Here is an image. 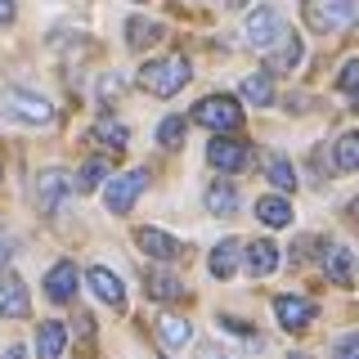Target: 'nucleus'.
<instances>
[{"label":"nucleus","mask_w":359,"mask_h":359,"mask_svg":"<svg viewBox=\"0 0 359 359\" xmlns=\"http://www.w3.org/2000/svg\"><path fill=\"white\" fill-rule=\"evenodd\" d=\"M287 359H310V355H287Z\"/></svg>","instance_id":"38"},{"label":"nucleus","mask_w":359,"mask_h":359,"mask_svg":"<svg viewBox=\"0 0 359 359\" xmlns=\"http://www.w3.org/2000/svg\"><path fill=\"white\" fill-rule=\"evenodd\" d=\"M189 59L184 54H166V59H153V63H144L140 67V86L149 90V95H157V99H171V95H180V90L189 86Z\"/></svg>","instance_id":"1"},{"label":"nucleus","mask_w":359,"mask_h":359,"mask_svg":"<svg viewBox=\"0 0 359 359\" xmlns=\"http://www.w3.org/2000/svg\"><path fill=\"white\" fill-rule=\"evenodd\" d=\"M238 256H243V247L233 243V238L216 243V252H211V274H216V278H229L233 269H238Z\"/></svg>","instance_id":"24"},{"label":"nucleus","mask_w":359,"mask_h":359,"mask_svg":"<svg viewBox=\"0 0 359 359\" xmlns=\"http://www.w3.org/2000/svg\"><path fill=\"white\" fill-rule=\"evenodd\" d=\"M278 36H283L278 9H274V5H256L252 14H247V22H243V41L252 45V50H269Z\"/></svg>","instance_id":"6"},{"label":"nucleus","mask_w":359,"mask_h":359,"mask_svg":"<svg viewBox=\"0 0 359 359\" xmlns=\"http://www.w3.org/2000/svg\"><path fill=\"white\" fill-rule=\"evenodd\" d=\"M332 359H359V332H346L332 341Z\"/></svg>","instance_id":"31"},{"label":"nucleus","mask_w":359,"mask_h":359,"mask_svg":"<svg viewBox=\"0 0 359 359\" xmlns=\"http://www.w3.org/2000/svg\"><path fill=\"white\" fill-rule=\"evenodd\" d=\"M76 189V180L63 171V166H45V171L36 175V207L45 211V216H54V211L67 202V194Z\"/></svg>","instance_id":"5"},{"label":"nucleus","mask_w":359,"mask_h":359,"mask_svg":"<svg viewBox=\"0 0 359 359\" xmlns=\"http://www.w3.org/2000/svg\"><path fill=\"white\" fill-rule=\"evenodd\" d=\"M9 256H14V243H9V233L0 229V269H5V261H9Z\"/></svg>","instance_id":"32"},{"label":"nucleus","mask_w":359,"mask_h":359,"mask_svg":"<svg viewBox=\"0 0 359 359\" xmlns=\"http://www.w3.org/2000/svg\"><path fill=\"white\" fill-rule=\"evenodd\" d=\"M144 184H149V171H126V175L108 180L104 184V207L112 211V216H126V211L135 207V198L144 194Z\"/></svg>","instance_id":"7"},{"label":"nucleus","mask_w":359,"mask_h":359,"mask_svg":"<svg viewBox=\"0 0 359 359\" xmlns=\"http://www.w3.org/2000/svg\"><path fill=\"white\" fill-rule=\"evenodd\" d=\"M274 319L283 323L287 332H306L314 323V301L297 297V292H283V297H274Z\"/></svg>","instance_id":"9"},{"label":"nucleus","mask_w":359,"mask_h":359,"mask_svg":"<svg viewBox=\"0 0 359 359\" xmlns=\"http://www.w3.org/2000/svg\"><path fill=\"white\" fill-rule=\"evenodd\" d=\"M135 243H140V252H149L153 261H175L184 247H180L166 229H153V224H144V229H135Z\"/></svg>","instance_id":"12"},{"label":"nucleus","mask_w":359,"mask_h":359,"mask_svg":"<svg viewBox=\"0 0 359 359\" xmlns=\"http://www.w3.org/2000/svg\"><path fill=\"white\" fill-rule=\"evenodd\" d=\"M0 359H27V351H22V346H5V351H0Z\"/></svg>","instance_id":"34"},{"label":"nucleus","mask_w":359,"mask_h":359,"mask_svg":"<svg viewBox=\"0 0 359 359\" xmlns=\"http://www.w3.org/2000/svg\"><path fill=\"white\" fill-rule=\"evenodd\" d=\"M265 175H269V184H274L278 194L297 189V171H292V162H287L283 153H269V157H265Z\"/></svg>","instance_id":"23"},{"label":"nucleus","mask_w":359,"mask_h":359,"mask_svg":"<svg viewBox=\"0 0 359 359\" xmlns=\"http://www.w3.org/2000/svg\"><path fill=\"white\" fill-rule=\"evenodd\" d=\"M45 297L59 301V306L76 297V265H72V261H59L50 274H45Z\"/></svg>","instance_id":"14"},{"label":"nucleus","mask_w":359,"mask_h":359,"mask_svg":"<svg viewBox=\"0 0 359 359\" xmlns=\"http://www.w3.org/2000/svg\"><path fill=\"white\" fill-rule=\"evenodd\" d=\"M332 162H337V171H359V130L341 135L332 144Z\"/></svg>","instance_id":"25"},{"label":"nucleus","mask_w":359,"mask_h":359,"mask_svg":"<svg viewBox=\"0 0 359 359\" xmlns=\"http://www.w3.org/2000/svg\"><path fill=\"white\" fill-rule=\"evenodd\" d=\"M0 108H5L14 121H22V126H50V121H54V104H50V99L36 95V90H22V86H9L5 95H0Z\"/></svg>","instance_id":"2"},{"label":"nucleus","mask_w":359,"mask_h":359,"mask_svg":"<svg viewBox=\"0 0 359 359\" xmlns=\"http://www.w3.org/2000/svg\"><path fill=\"white\" fill-rule=\"evenodd\" d=\"M0 22H14V0H0Z\"/></svg>","instance_id":"35"},{"label":"nucleus","mask_w":359,"mask_h":359,"mask_svg":"<svg viewBox=\"0 0 359 359\" xmlns=\"http://www.w3.org/2000/svg\"><path fill=\"white\" fill-rule=\"evenodd\" d=\"M104 180H108V162H104V157H90V162L81 166V175H76V189L90 194V189H99Z\"/></svg>","instance_id":"27"},{"label":"nucleus","mask_w":359,"mask_h":359,"mask_svg":"<svg viewBox=\"0 0 359 359\" xmlns=\"http://www.w3.org/2000/svg\"><path fill=\"white\" fill-rule=\"evenodd\" d=\"M90 140H95V144H104V149H112V153H121L130 135H126V126H121V121L99 117V121H95V130H90Z\"/></svg>","instance_id":"21"},{"label":"nucleus","mask_w":359,"mask_h":359,"mask_svg":"<svg viewBox=\"0 0 359 359\" xmlns=\"http://www.w3.org/2000/svg\"><path fill=\"white\" fill-rule=\"evenodd\" d=\"M256 220L269 224V229H287V224H292V202L278 198V194L261 198V202H256Z\"/></svg>","instance_id":"18"},{"label":"nucleus","mask_w":359,"mask_h":359,"mask_svg":"<svg viewBox=\"0 0 359 359\" xmlns=\"http://www.w3.org/2000/svg\"><path fill=\"white\" fill-rule=\"evenodd\" d=\"M194 121L207 126V130H216V135H229V130L243 126V108H238L233 95H207V99H198Z\"/></svg>","instance_id":"4"},{"label":"nucleus","mask_w":359,"mask_h":359,"mask_svg":"<svg viewBox=\"0 0 359 359\" xmlns=\"http://www.w3.org/2000/svg\"><path fill=\"white\" fill-rule=\"evenodd\" d=\"M27 310H32L27 283L18 274H0V319H22Z\"/></svg>","instance_id":"11"},{"label":"nucleus","mask_w":359,"mask_h":359,"mask_svg":"<svg viewBox=\"0 0 359 359\" xmlns=\"http://www.w3.org/2000/svg\"><path fill=\"white\" fill-rule=\"evenodd\" d=\"M189 337H194L189 319H180V314H162V319H157V341H162V346L180 351V346H189Z\"/></svg>","instance_id":"19"},{"label":"nucleus","mask_w":359,"mask_h":359,"mask_svg":"<svg viewBox=\"0 0 359 359\" xmlns=\"http://www.w3.org/2000/svg\"><path fill=\"white\" fill-rule=\"evenodd\" d=\"M144 287H149L153 301H180L184 297V283L175 274H166V269H144Z\"/></svg>","instance_id":"17"},{"label":"nucleus","mask_w":359,"mask_h":359,"mask_svg":"<svg viewBox=\"0 0 359 359\" xmlns=\"http://www.w3.org/2000/svg\"><path fill=\"white\" fill-rule=\"evenodd\" d=\"M233 207H238V189H233L229 180H216V184L207 189V211L211 216H233Z\"/></svg>","instance_id":"20"},{"label":"nucleus","mask_w":359,"mask_h":359,"mask_svg":"<svg viewBox=\"0 0 359 359\" xmlns=\"http://www.w3.org/2000/svg\"><path fill=\"white\" fill-rule=\"evenodd\" d=\"M207 162L216 166V171L233 175V171H243V166L252 162V149H247L243 140H229V135H216V140L207 144Z\"/></svg>","instance_id":"8"},{"label":"nucleus","mask_w":359,"mask_h":359,"mask_svg":"<svg viewBox=\"0 0 359 359\" xmlns=\"http://www.w3.org/2000/svg\"><path fill=\"white\" fill-rule=\"evenodd\" d=\"M337 86H341V95L351 99V104H359V59H351L341 67V76H337Z\"/></svg>","instance_id":"30"},{"label":"nucleus","mask_w":359,"mask_h":359,"mask_svg":"<svg viewBox=\"0 0 359 359\" xmlns=\"http://www.w3.org/2000/svg\"><path fill=\"white\" fill-rule=\"evenodd\" d=\"M243 99L247 104H256V108H265V104H274V81H269V72H252V76H243Z\"/></svg>","instance_id":"22"},{"label":"nucleus","mask_w":359,"mask_h":359,"mask_svg":"<svg viewBox=\"0 0 359 359\" xmlns=\"http://www.w3.org/2000/svg\"><path fill=\"white\" fill-rule=\"evenodd\" d=\"M297 63H301V41L297 36H283V50L274 54V67H278V72H292Z\"/></svg>","instance_id":"29"},{"label":"nucleus","mask_w":359,"mask_h":359,"mask_svg":"<svg viewBox=\"0 0 359 359\" xmlns=\"http://www.w3.org/2000/svg\"><path fill=\"white\" fill-rule=\"evenodd\" d=\"M86 283H90V292H95V297L104 301V306H112V310L126 306V287H121V278L112 274V269L90 265V269H86Z\"/></svg>","instance_id":"10"},{"label":"nucleus","mask_w":359,"mask_h":359,"mask_svg":"<svg viewBox=\"0 0 359 359\" xmlns=\"http://www.w3.org/2000/svg\"><path fill=\"white\" fill-rule=\"evenodd\" d=\"M63 346H67V328L59 319H45L36 328V359H63Z\"/></svg>","instance_id":"15"},{"label":"nucleus","mask_w":359,"mask_h":359,"mask_svg":"<svg viewBox=\"0 0 359 359\" xmlns=\"http://www.w3.org/2000/svg\"><path fill=\"white\" fill-rule=\"evenodd\" d=\"M323 274H328L337 287H351L355 283V256L346 252V247L328 243V247H323Z\"/></svg>","instance_id":"13"},{"label":"nucleus","mask_w":359,"mask_h":359,"mask_svg":"<svg viewBox=\"0 0 359 359\" xmlns=\"http://www.w3.org/2000/svg\"><path fill=\"white\" fill-rule=\"evenodd\" d=\"M351 216H355V220H359V198H355V202H351Z\"/></svg>","instance_id":"37"},{"label":"nucleus","mask_w":359,"mask_h":359,"mask_svg":"<svg viewBox=\"0 0 359 359\" xmlns=\"http://www.w3.org/2000/svg\"><path fill=\"white\" fill-rule=\"evenodd\" d=\"M126 41L135 45V50H144V45L162 41V22H149V18H130V22H126Z\"/></svg>","instance_id":"26"},{"label":"nucleus","mask_w":359,"mask_h":359,"mask_svg":"<svg viewBox=\"0 0 359 359\" xmlns=\"http://www.w3.org/2000/svg\"><path fill=\"white\" fill-rule=\"evenodd\" d=\"M220 5H229V9H243V5H247V0H220Z\"/></svg>","instance_id":"36"},{"label":"nucleus","mask_w":359,"mask_h":359,"mask_svg":"<svg viewBox=\"0 0 359 359\" xmlns=\"http://www.w3.org/2000/svg\"><path fill=\"white\" fill-rule=\"evenodd\" d=\"M157 144H162V149H180V144H184V117H162Z\"/></svg>","instance_id":"28"},{"label":"nucleus","mask_w":359,"mask_h":359,"mask_svg":"<svg viewBox=\"0 0 359 359\" xmlns=\"http://www.w3.org/2000/svg\"><path fill=\"white\" fill-rule=\"evenodd\" d=\"M198 359H229V355H224L220 346H202V351H198Z\"/></svg>","instance_id":"33"},{"label":"nucleus","mask_w":359,"mask_h":359,"mask_svg":"<svg viewBox=\"0 0 359 359\" xmlns=\"http://www.w3.org/2000/svg\"><path fill=\"white\" fill-rule=\"evenodd\" d=\"M359 22V0H306V27L346 32Z\"/></svg>","instance_id":"3"},{"label":"nucleus","mask_w":359,"mask_h":359,"mask_svg":"<svg viewBox=\"0 0 359 359\" xmlns=\"http://www.w3.org/2000/svg\"><path fill=\"white\" fill-rule=\"evenodd\" d=\"M247 269H252L256 278H265V274H274L278 269V247L269 243V238H256V243H247Z\"/></svg>","instance_id":"16"}]
</instances>
